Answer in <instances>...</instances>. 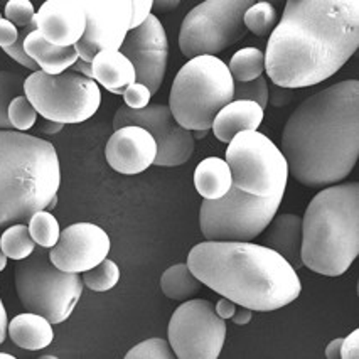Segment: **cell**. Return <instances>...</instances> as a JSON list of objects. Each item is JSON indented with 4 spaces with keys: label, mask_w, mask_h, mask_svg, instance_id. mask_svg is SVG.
<instances>
[{
    "label": "cell",
    "mask_w": 359,
    "mask_h": 359,
    "mask_svg": "<svg viewBox=\"0 0 359 359\" xmlns=\"http://www.w3.org/2000/svg\"><path fill=\"white\" fill-rule=\"evenodd\" d=\"M358 46V0H289L266 44V74L280 88L314 86L334 76Z\"/></svg>",
    "instance_id": "6da1fadb"
},
{
    "label": "cell",
    "mask_w": 359,
    "mask_h": 359,
    "mask_svg": "<svg viewBox=\"0 0 359 359\" xmlns=\"http://www.w3.org/2000/svg\"><path fill=\"white\" fill-rule=\"evenodd\" d=\"M289 174L307 187L344 181L359 157V81L346 79L304 100L282 132Z\"/></svg>",
    "instance_id": "7a4b0ae2"
},
{
    "label": "cell",
    "mask_w": 359,
    "mask_h": 359,
    "mask_svg": "<svg viewBox=\"0 0 359 359\" xmlns=\"http://www.w3.org/2000/svg\"><path fill=\"white\" fill-rule=\"evenodd\" d=\"M187 266L208 289L258 312L289 306L302 292L297 270L252 241H203L191 248Z\"/></svg>",
    "instance_id": "3957f363"
},
{
    "label": "cell",
    "mask_w": 359,
    "mask_h": 359,
    "mask_svg": "<svg viewBox=\"0 0 359 359\" xmlns=\"http://www.w3.org/2000/svg\"><path fill=\"white\" fill-rule=\"evenodd\" d=\"M60 184V158L51 142L0 130V228L24 223L46 210Z\"/></svg>",
    "instance_id": "277c9868"
},
{
    "label": "cell",
    "mask_w": 359,
    "mask_h": 359,
    "mask_svg": "<svg viewBox=\"0 0 359 359\" xmlns=\"http://www.w3.org/2000/svg\"><path fill=\"white\" fill-rule=\"evenodd\" d=\"M359 255V184L324 187L302 218V265L325 277H341Z\"/></svg>",
    "instance_id": "5b68a950"
},
{
    "label": "cell",
    "mask_w": 359,
    "mask_h": 359,
    "mask_svg": "<svg viewBox=\"0 0 359 359\" xmlns=\"http://www.w3.org/2000/svg\"><path fill=\"white\" fill-rule=\"evenodd\" d=\"M235 79L216 56L193 57L175 74L169 108L175 122L189 132L211 130L215 116L233 102Z\"/></svg>",
    "instance_id": "8992f818"
},
{
    "label": "cell",
    "mask_w": 359,
    "mask_h": 359,
    "mask_svg": "<svg viewBox=\"0 0 359 359\" xmlns=\"http://www.w3.org/2000/svg\"><path fill=\"white\" fill-rule=\"evenodd\" d=\"M15 290L27 312L46 317L51 324L65 323L83 294L81 273L54 266L49 248H36L15 265Z\"/></svg>",
    "instance_id": "52a82bcc"
},
{
    "label": "cell",
    "mask_w": 359,
    "mask_h": 359,
    "mask_svg": "<svg viewBox=\"0 0 359 359\" xmlns=\"http://www.w3.org/2000/svg\"><path fill=\"white\" fill-rule=\"evenodd\" d=\"M24 95L37 115L62 125L86 122L102 105L98 83L69 69L61 74L36 71L24 79Z\"/></svg>",
    "instance_id": "ba28073f"
},
{
    "label": "cell",
    "mask_w": 359,
    "mask_h": 359,
    "mask_svg": "<svg viewBox=\"0 0 359 359\" xmlns=\"http://www.w3.org/2000/svg\"><path fill=\"white\" fill-rule=\"evenodd\" d=\"M233 186L257 198L283 196L289 165L282 150L258 130H246L228 144L226 158Z\"/></svg>",
    "instance_id": "9c48e42d"
},
{
    "label": "cell",
    "mask_w": 359,
    "mask_h": 359,
    "mask_svg": "<svg viewBox=\"0 0 359 359\" xmlns=\"http://www.w3.org/2000/svg\"><path fill=\"white\" fill-rule=\"evenodd\" d=\"M283 196L257 198L233 186L219 199H203L199 226L206 241H253L277 215Z\"/></svg>",
    "instance_id": "30bf717a"
},
{
    "label": "cell",
    "mask_w": 359,
    "mask_h": 359,
    "mask_svg": "<svg viewBox=\"0 0 359 359\" xmlns=\"http://www.w3.org/2000/svg\"><path fill=\"white\" fill-rule=\"evenodd\" d=\"M253 0H206L182 20L179 48L186 57L216 56L246 36L245 12Z\"/></svg>",
    "instance_id": "8fae6325"
},
{
    "label": "cell",
    "mask_w": 359,
    "mask_h": 359,
    "mask_svg": "<svg viewBox=\"0 0 359 359\" xmlns=\"http://www.w3.org/2000/svg\"><path fill=\"white\" fill-rule=\"evenodd\" d=\"M169 344L179 359H218L226 339V323L204 299L182 302L169 320Z\"/></svg>",
    "instance_id": "7c38bea8"
},
{
    "label": "cell",
    "mask_w": 359,
    "mask_h": 359,
    "mask_svg": "<svg viewBox=\"0 0 359 359\" xmlns=\"http://www.w3.org/2000/svg\"><path fill=\"white\" fill-rule=\"evenodd\" d=\"M135 125L145 128L157 144L154 164L158 167H177L186 164L194 154L193 132L186 130L175 122L169 105L154 103L142 110L120 107L114 118V128Z\"/></svg>",
    "instance_id": "4fadbf2b"
},
{
    "label": "cell",
    "mask_w": 359,
    "mask_h": 359,
    "mask_svg": "<svg viewBox=\"0 0 359 359\" xmlns=\"http://www.w3.org/2000/svg\"><path fill=\"white\" fill-rule=\"evenodd\" d=\"M86 15L85 34L74 44L79 60L91 62L102 51H120L130 31V0H79Z\"/></svg>",
    "instance_id": "5bb4252c"
},
{
    "label": "cell",
    "mask_w": 359,
    "mask_h": 359,
    "mask_svg": "<svg viewBox=\"0 0 359 359\" xmlns=\"http://www.w3.org/2000/svg\"><path fill=\"white\" fill-rule=\"evenodd\" d=\"M120 53L132 62L137 83L157 93L165 78L169 61V39L161 19L150 14L144 24L128 31Z\"/></svg>",
    "instance_id": "9a60e30c"
},
{
    "label": "cell",
    "mask_w": 359,
    "mask_h": 359,
    "mask_svg": "<svg viewBox=\"0 0 359 359\" xmlns=\"http://www.w3.org/2000/svg\"><path fill=\"white\" fill-rule=\"evenodd\" d=\"M111 241L98 224L76 223L61 231L57 243L49 248V258L60 270L83 273L108 257Z\"/></svg>",
    "instance_id": "2e32d148"
},
{
    "label": "cell",
    "mask_w": 359,
    "mask_h": 359,
    "mask_svg": "<svg viewBox=\"0 0 359 359\" xmlns=\"http://www.w3.org/2000/svg\"><path fill=\"white\" fill-rule=\"evenodd\" d=\"M157 156L154 137L142 127L128 125L114 132L107 142L105 158L116 172L135 175L147 170Z\"/></svg>",
    "instance_id": "e0dca14e"
},
{
    "label": "cell",
    "mask_w": 359,
    "mask_h": 359,
    "mask_svg": "<svg viewBox=\"0 0 359 359\" xmlns=\"http://www.w3.org/2000/svg\"><path fill=\"white\" fill-rule=\"evenodd\" d=\"M34 22L48 43L71 48L85 34L86 15L79 0H48L36 12Z\"/></svg>",
    "instance_id": "ac0fdd59"
},
{
    "label": "cell",
    "mask_w": 359,
    "mask_h": 359,
    "mask_svg": "<svg viewBox=\"0 0 359 359\" xmlns=\"http://www.w3.org/2000/svg\"><path fill=\"white\" fill-rule=\"evenodd\" d=\"M265 229V246L285 258L294 270L302 269V218L289 212L273 216Z\"/></svg>",
    "instance_id": "d6986e66"
},
{
    "label": "cell",
    "mask_w": 359,
    "mask_h": 359,
    "mask_svg": "<svg viewBox=\"0 0 359 359\" xmlns=\"http://www.w3.org/2000/svg\"><path fill=\"white\" fill-rule=\"evenodd\" d=\"M265 110L255 102H231L215 116L211 130L216 139L229 144L238 133L258 130L263 122Z\"/></svg>",
    "instance_id": "ffe728a7"
},
{
    "label": "cell",
    "mask_w": 359,
    "mask_h": 359,
    "mask_svg": "<svg viewBox=\"0 0 359 359\" xmlns=\"http://www.w3.org/2000/svg\"><path fill=\"white\" fill-rule=\"evenodd\" d=\"M91 74L98 85L115 95H123V91L137 81L132 62L120 51L98 53L91 61Z\"/></svg>",
    "instance_id": "44dd1931"
},
{
    "label": "cell",
    "mask_w": 359,
    "mask_h": 359,
    "mask_svg": "<svg viewBox=\"0 0 359 359\" xmlns=\"http://www.w3.org/2000/svg\"><path fill=\"white\" fill-rule=\"evenodd\" d=\"M24 51L39 66L41 71L48 74L65 73L79 60L74 46L60 48V46L48 43L37 29L24 39Z\"/></svg>",
    "instance_id": "7402d4cb"
},
{
    "label": "cell",
    "mask_w": 359,
    "mask_h": 359,
    "mask_svg": "<svg viewBox=\"0 0 359 359\" xmlns=\"http://www.w3.org/2000/svg\"><path fill=\"white\" fill-rule=\"evenodd\" d=\"M7 334L20 349L41 351L48 348L54 339L53 324L34 312H24L15 316L7 325Z\"/></svg>",
    "instance_id": "603a6c76"
},
{
    "label": "cell",
    "mask_w": 359,
    "mask_h": 359,
    "mask_svg": "<svg viewBox=\"0 0 359 359\" xmlns=\"http://www.w3.org/2000/svg\"><path fill=\"white\" fill-rule=\"evenodd\" d=\"M194 186L203 199H219L233 187L231 170L226 161L219 157H208L194 170Z\"/></svg>",
    "instance_id": "cb8c5ba5"
},
{
    "label": "cell",
    "mask_w": 359,
    "mask_h": 359,
    "mask_svg": "<svg viewBox=\"0 0 359 359\" xmlns=\"http://www.w3.org/2000/svg\"><path fill=\"white\" fill-rule=\"evenodd\" d=\"M203 283L194 277L187 263L169 266L161 277V289L165 297L184 302L198 294Z\"/></svg>",
    "instance_id": "d4e9b609"
},
{
    "label": "cell",
    "mask_w": 359,
    "mask_h": 359,
    "mask_svg": "<svg viewBox=\"0 0 359 359\" xmlns=\"http://www.w3.org/2000/svg\"><path fill=\"white\" fill-rule=\"evenodd\" d=\"M235 81L246 83L260 78L265 71V53L258 48H243L233 54L228 66Z\"/></svg>",
    "instance_id": "484cf974"
},
{
    "label": "cell",
    "mask_w": 359,
    "mask_h": 359,
    "mask_svg": "<svg viewBox=\"0 0 359 359\" xmlns=\"http://www.w3.org/2000/svg\"><path fill=\"white\" fill-rule=\"evenodd\" d=\"M0 248L7 258L19 262L34 253L36 241L32 240L26 224L18 223L7 228L0 236Z\"/></svg>",
    "instance_id": "4316f807"
},
{
    "label": "cell",
    "mask_w": 359,
    "mask_h": 359,
    "mask_svg": "<svg viewBox=\"0 0 359 359\" xmlns=\"http://www.w3.org/2000/svg\"><path fill=\"white\" fill-rule=\"evenodd\" d=\"M278 20V12L270 2H255L252 7H248L243 18L246 31L258 37L272 34Z\"/></svg>",
    "instance_id": "83f0119b"
},
{
    "label": "cell",
    "mask_w": 359,
    "mask_h": 359,
    "mask_svg": "<svg viewBox=\"0 0 359 359\" xmlns=\"http://www.w3.org/2000/svg\"><path fill=\"white\" fill-rule=\"evenodd\" d=\"M24 95V78L12 71H0V130H14L9 122V105Z\"/></svg>",
    "instance_id": "f1b7e54d"
},
{
    "label": "cell",
    "mask_w": 359,
    "mask_h": 359,
    "mask_svg": "<svg viewBox=\"0 0 359 359\" xmlns=\"http://www.w3.org/2000/svg\"><path fill=\"white\" fill-rule=\"evenodd\" d=\"M29 233H31L36 245L43 246V248H53L57 243V240H60L61 229L53 212L43 210L31 216V219H29Z\"/></svg>",
    "instance_id": "f546056e"
},
{
    "label": "cell",
    "mask_w": 359,
    "mask_h": 359,
    "mask_svg": "<svg viewBox=\"0 0 359 359\" xmlns=\"http://www.w3.org/2000/svg\"><path fill=\"white\" fill-rule=\"evenodd\" d=\"M83 285L93 292H108L111 290L120 280V269L115 262L103 260L93 269L83 272Z\"/></svg>",
    "instance_id": "4dcf8cb0"
},
{
    "label": "cell",
    "mask_w": 359,
    "mask_h": 359,
    "mask_svg": "<svg viewBox=\"0 0 359 359\" xmlns=\"http://www.w3.org/2000/svg\"><path fill=\"white\" fill-rule=\"evenodd\" d=\"M37 120V111L29 102L26 95L14 98L9 105V122L12 128L18 132H27L34 127Z\"/></svg>",
    "instance_id": "1f68e13d"
},
{
    "label": "cell",
    "mask_w": 359,
    "mask_h": 359,
    "mask_svg": "<svg viewBox=\"0 0 359 359\" xmlns=\"http://www.w3.org/2000/svg\"><path fill=\"white\" fill-rule=\"evenodd\" d=\"M269 88L270 86L266 85V79L263 76L246 83L235 81L233 102H255L265 110L269 107Z\"/></svg>",
    "instance_id": "d6a6232c"
},
{
    "label": "cell",
    "mask_w": 359,
    "mask_h": 359,
    "mask_svg": "<svg viewBox=\"0 0 359 359\" xmlns=\"http://www.w3.org/2000/svg\"><path fill=\"white\" fill-rule=\"evenodd\" d=\"M127 359H172L175 358L169 341L161 337H150L147 341H142L140 344L133 346L128 351Z\"/></svg>",
    "instance_id": "836d02e7"
},
{
    "label": "cell",
    "mask_w": 359,
    "mask_h": 359,
    "mask_svg": "<svg viewBox=\"0 0 359 359\" xmlns=\"http://www.w3.org/2000/svg\"><path fill=\"white\" fill-rule=\"evenodd\" d=\"M4 14H6V19L14 24L15 27H27L36 24L34 6L29 0H11V2H7Z\"/></svg>",
    "instance_id": "e575fe53"
},
{
    "label": "cell",
    "mask_w": 359,
    "mask_h": 359,
    "mask_svg": "<svg viewBox=\"0 0 359 359\" xmlns=\"http://www.w3.org/2000/svg\"><path fill=\"white\" fill-rule=\"evenodd\" d=\"M150 98H152V93L149 88L137 81L123 91L125 107L132 108V110H142V108L149 107Z\"/></svg>",
    "instance_id": "d590c367"
},
{
    "label": "cell",
    "mask_w": 359,
    "mask_h": 359,
    "mask_svg": "<svg viewBox=\"0 0 359 359\" xmlns=\"http://www.w3.org/2000/svg\"><path fill=\"white\" fill-rule=\"evenodd\" d=\"M132 4V20L130 29H135L142 26L147 20V18L152 14L154 0H130Z\"/></svg>",
    "instance_id": "8d00e7d4"
},
{
    "label": "cell",
    "mask_w": 359,
    "mask_h": 359,
    "mask_svg": "<svg viewBox=\"0 0 359 359\" xmlns=\"http://www.w3.org/2000/svg\"><path fill=\"white\" fill-rule=\"evenodd\" d=\"M292 98H294V90H290V88H280L277 85L269 88V103L272 107H287L292 102Z\"/></svg>",
    "instance_id": "74e56055"
},
{
    "label": "cell",
    "mask_w": 359,
    "mask_h": 359,
    "mask_svg": "<svg viewBox=\"0 0 359 359\" xmlns=\"http://www.w3.org/2000/svg\"><path fill=\"white\" fill-rule=\"evenodd\" d=\"M341 358L342 359H358L359 358V329H354L349 336L342 337Z\"/></svg>",
    "instance_id": "f35d334b"
},
{
    "label": "cell",
    "mask_w": 359,
    "mask_h": 359,
    "mask_svg": "<svg viewBox=\"0 0 359 359\" xmlns=\"http://www.w3.org/2000/svg\"><path fill=\"white\" fill-rule=\"evenodd\" d=\"M19 37V29L7 19H0V48H9L15 44Z\"/></svg>",
    "instance_id": "ab89813d"
},
{
    "label": "cell",
    "mask_w": 359,
    "mask_h": 359,
    "mask_svg": "<svg viewBox=\"0 0 359 359\" xmlns=\"http://www.w3.org/2000/svg\"><path fill=\"white\" fill-rule=\"evenodd\" d=\"M215 309H216V312H218V316L221 317V319L226 320V319H231V317L235 316L236 304L231 302V300L226 299V297H223V299H219L218 302H216Z\"/></svg>",
    "instance_id": "60d3db41"
},
{
    "label": "cell",
    "mask_w": 359,
    "mask_h": 359,
    "mask_svg": "<svg viewBox=\"0 0 359 359\" xmlns=\"http://www.w3.org/2000/svg\"><path fill=\"white\" fill-rule=\"evenodd\" d=\"M179 6H181V2H179V0H157V2H154L152 11L161 12V14H165V12L175 11Z\"/></svg>",
    "instance_id": "b9f144b4"
},
{
    "label": "cell",
    "mask_w": 359,
    "mask_h": 359,
    "mask_svg": "<svg viewBox=\"0 0 359 359\" xmlns=\"http://www.w3.org/2000/svg\"><path fill=\"white\" fill-rule=\"evenodd\" d=\"M252 317H253L252 309H246V307L240 306V309H236L235 316H233L231 319H233V323L238 324V325H245V324H248L250 320H252Z\"/></svg>",
    "instance_id": "7bdbcfd3"
},
{
    "label": "cell",
    "mask_w": 359,
    "mask_h": 359,
    "mask_svg": "<svg viewBox=\"0 0 359 359\" xmlns=\"http://www.w3.org/2000/svg\"><path fill=\"white\" fill-rule=\"evenodd\" d=\"M341 344H342V337H337V339L329 342V346L325 348V358L327 359L341 358Z\"/></svg>",
    "instance_id": "ee69618b"
},
{
    "label": "cell",
    "mask_w": 359,
    "mask_h": 359,
    "mask_svg": "<svg viewBox=\"0 0 359 359\" xmlns=\"http://www.w3.org/2000/svg\"><path fill=\"white\" fill-rule=\"evenodd\" d=\"M7 325H9V320H7V311L6 307H4L2 299H0V344H2L7 337Z\"/></svg>",
    "instance_id": "f6af8a7d"
},
{
    "label": "cell",
    "mask_w": 359,
    "mask_h": 359,
    "mask_svg": "<svg viewBox=\"0 0 359 359\" xmlns=\"http://www.w3.org/2000/svg\"><path fill=\"white\" fill-rule=\"evenodd\" d=\"M69 71H74V73H79V74H83V76L93 79V74H91V62H85V61L78 60L73 66H71Z\"/></svg>",
    "instance_id": "bcb514c9"
},
{
    "label": "cell",
    "mask_w": 359,
    "mask_h": 359,
    "mask_svg": "<svg viewBox=\"0 0 359 359\" xmlns=\"http://www.w3.org/2000/svg\"><path fill=\"white\" fill-rule=\"evenodd\" d=\"M62 128H65V125L62 123H57V122H51V120H48L43 127H41V132L48 133V135H54V133H60Z\"/></svg>",
    "instance_id": "7dc6e473"
},
{
    "label": "cell",
    "mask_w": 359,
    "mask_h": 359,
    "mask_svg": "<svg viewBox=\"0 0 359 359\" xmlns=\"http://www.w3.org/2000/svg\"><path fill=\"white\" fill-rule=\"evenodd\" d=\"M7 260H9V258H7L6 255H4L2 248H0V272H2V270H6V266H7Z\"/></svg>",
    "instance_id": "c3c4849f"
},
{
    "label": "cell",
    "mask_w": 359,
    "mask_h": 359,
    "mask_svg": "<svg viewBox=\"0 0 359 359\" xmlns=\"http://www.w3.org/2000/svg\"><path fill=\"white\" fill-rule=\"evenodd\" d=\"M206 135H208L206 130H198V132L193 133L194 139H203V137H206Z\"/></svg>",
    "instance_id": "681fc988"
},
{
    "label": "cell",
    "mask_w": 359,
    "mask_h": 359,
    "mask_svg": "<svg viewBox=\"0 0 359 359\" xmlns=\"http://www.w3.org/2000/svg\"><path fill=\"white\" fill-rule=\"evenodd\" d=\"M15 356H12L9 353H0V359H14Z\"/></svg>",
    "instance_id": "f907efd6"
},
{
    "label": "cell",
    "mask_w": 359,
    "mask_h": 359,
    "mask_svg": "<svg viewBox=\"0 0 359 359\" xmlns=\"http://www.w3.org/2000/svg\"><path fill=\"white\" fill-rule=\"evenodd\" d=\"M44 359H56L57 356H54V354H48V356H43Z\"/></svg>",
    "instance_id": "816d5d0a"
},
{
    "label": "cell",
    "mask_w": 359,
    "mask_h": 359,
    "mask_svg": "<svg viewBox=\"0 0 359 359\" xmlns=\"http://www.w3.org/2000/svg\"><path fill=\"white\" fill-rule=\"evenodd\" d=\"M0 19H2V14H0Z\"/></svg>",
    "instance_id": "f5cc1de1"
}]
</instances>
